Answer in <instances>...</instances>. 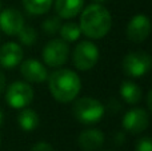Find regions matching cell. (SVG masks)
Here are the masks:
<instances>
[{
	"mask_svg": "<svg viewBox=\"0 0 152 151\" xmlns=\"http://www.w3.org/2000/svg\"><path fill=\"white\" fill-rule=\"evenodd\" d=\"M80 31L91 39H102L110 32L112 27V18L110 11L99 3L91 4L81 12Z\"/></svg>",
	"mask_w": 152,
	"mask_h": 151,
	"instance_id": "1",
	"label": "cell"
},
{
	"mask_svg": "<svg viewBox=\"0 0 152 151\" xmlns=\"http://www.w3.org/2000/svg\"><path fill=\"white\" fill-rule=\"evenodd\" d=\"M81 82L72 70H58L50 76V91L58 102H72L80 92Z\"/></svg>",
	"mask_w": 152,
	"mask_h": 151,
	"instance_id": "2",
	"label": "cell"
},
{
	"mask_svg": "<svg viewBox=\"0 0 152 151\" xmlns=\"http://www.w3.org/2000/svg\"><path fill=\"white\" fill-rule=\"evenodd\" d=\"M105 108L97 99L86 96L80 98L74 106V115L80 123L91 125L96 123L104 117Z\"/></svg>",
	"mask_w": 152,
	"mask_h": 151,
	"instance_id": "3",
	"label": "cell"
},
{
	"mask_svg": "<svg viewBox=\"0 0 152 151\" xmlns=\"http://www.w3.org/2000/svg\"><path fill=\"white\" fill-rule=\"evenodd\" d=\"M152 66L151 56L145 51H134L123 59V71L131 78H142Z\"/></svg>",
	"mask_w": 152,
	"mask_h": 151,
	"instance_id": "4",
	"label": "cell"
},
{
	"mask_svg": "<svg viewBox=\"0 0 152 151\" xmlns=\"http://www.w3.org/2000/svg\"><path fill=\"white\" fill-rule=\"evenodd\" d=\"M99 48L92 42H80L74 50V64L80 71H88L96 66L99 60Z\"/></svg>",
	"mask_w": 152,
	"mask_h": 151,
	"instance_id": "5",
	"label": "cell"
},
{
	"mask_svg": "<svg viewBox=\"0 0 152 151\" xmlns=\"http://www.w3.org/2000/svg\"><path fill=\"white\" fill-rule=\"evenodd\" d=\"M69 47L63 39H52L43 48V60L50 67H60L68 59Z\"/></svg>",
	"mask_w": 152,
	"mask_h": 151,
	"instance_id": "6",
	"label": "cell"
},
{
	"mask_svg": "<svg viewBox=\"0 0 152 151\" xmlns=\"http://www.w3.org/2000/svg\"><path fill=\"white\" fill-rule=\"evenodd\" d=\"M5 99L12 108H24L34 100V90L28 83L15 82L8 87Z\"/></svg>",
	"mask_w": 152,
	"mask_h": 151,
	"instance_id": "7",
	"label": "cell"
},
{
	"mask_svg": "<svg viewBox=\"0 0 152 151\" xmlns=\"http://www.w3.org/2000/svg\"><path fill=\"white\" fill-rule=\"evenodd\" d=\"M150 125V115L143 108L129 110L123 118V127L131 134H140L147 130Z\"/></svg>",
	"mask_w": 152,
	"mask_h": 151,
	"instance_id": "8",
	"label": "cell"
},
{
	"mask_svg": "<svg viewBox=\"0 0 152 151\" xmlns=\"http://www.w3.org/2000/svg\"><path fill=\"white\" fill-rule=\"evenodd\" d=\"M127 37L134 43H142L150 36L151 23L145 15H136L127 26Z\"/></svg>",
	"mask_w": 152,
	"mask_h": 151,
	"instance_id": "9",
	"label": "cell"
},
{
	"mask_svg": "<svg viewBox=\"0 0 152 151\" xmlns=\"http://www.w3.org/2000/svg\"><path fill=\"white\" fill-rule=\"evenodd\" d=\"M24 19L20 11L15 8H7L4 11H0V29L8 36L18 35V32L23 28Z\"/></svg>",
	"mask_w": 152,
	"mask_h": 151,
	"instance_id": "10",
	"label": "cell"
},
{
	"mask_svg": "<svg viewBox=\"0 0 152 151\" xmlns=\"http://www.w3.org/2000/svg\"><path fill=\"white\" fill-rule=\"evenodd\" d=\"M20 72L24 76V79L32 83H42L48 78V72L45 67L35 59L24 60L20 66Z\"/></svg>",
	"mask_w": 152,
	"mask_h": 151,
	"instance_id": "11",
	"label": "cell"
},
{
	"mask_svg": "<svg viewBox=\"0 0 152 151\" xmlns=\"http://www.w3.org/2000/svg\"><path fill=\"white\" fill-rule=\"evenodd\" d=\"M23 60V50L16 43H5L0 47V66L4 68H13Z\"/></svg>",
	"mask_w": 152,
	"mask_h": 151,
	"instance_id": "12",
	"label": "cell"
},
{
	"mask_svg": "<svg viewBox=\"0 0 152 151\" xmlns=\"http://www.w3.org/2000/svg\"><path fill=\"white\" fill-rule=\"evenodd\" d=\"M104 143V134L97 128L86 130L79 135L77 144L83 151H96Z\"/></svg>",
	"mask_w": 152,
	"mask_h": 151,
	"instance_id": "13",
	"label": "cell"
},
{
	"mask_svg": "<svg viewBox=\"0 0 152 151\" xmlns=\"http://www.w3.org/2000/svg\"><path fill=\"white\" fill-rule=\"evenodd\" d=\"M84 0H56L55 11L61 19H72L81 12Z\"/></svg>",
	"mask_w": 152,
	"mask_h": 151,
	"instance_id": "14",
	"label": "cell"
},
{
	"mask_svg": "<svg viewBox=\"0 0 152 151\" xmlns=\"http://www.w3.org/2000/svg\"><path fill=\"white\" fill-rule=\"evenodd\" d=\"M120 95L123 96V99L129 104H136L142 100V90L140 87L134 82H123L120 87Z\"/></svg>",
	"mask_w": 152,
	"mask_h": 151,
	"instance_id": "15",
	"label": "cell"
},
{
	"mask_svg": "<svg viewBox=\"0 0 152 151\" xmlns=\"http://www.w3.org/2000/svg\"><path fill=\"white\" fill-rule=\"evenodd\" d=\"M18 122L23 131H34L39 125V115L34 110L24 107L19 114Z\"/></svg>",
	"mask_w": 152,
	"mask_h": 151,
	"instance_id": "16",
	"label": "cell"
},
{
	"mask_svg": "<svg viewBox=\"0 0 152 151\" xmlns=\"http://www.w3.org/2000/svg\"><path fill=\"white\" fill-rule=\"evenodd\" d=\"M53 0H23V5L32 15H43L48 12Z\"/></svg>",
	"mask_w": 152,
	"mask_h": 151,
	"instance_id": "17",
	"label": "cell"
},
{
	"mask_svg": "<svg viewBox=\"0 0 152 151\" xmlns=\"http://www.w3.org/2000/svg\"><path fill=\"white\" fill-rule=\"evenodd\" d=\"M59 32H60V36L64 42H76L81 35L80 27L76 23H72V21L63 24L59 29Z\"/></svg>",
	"mask_w": 152,
	"mask_h": 151,
	"instance_id": "18",
	"label": "cell"
},
{
	"mask_svg": "<svg viewBox=\"0 0 152 151\" xmlns=\"http://www.w3.org/2000/svg\"><path fill=\"white\" fill-rule=\"evenodd\" d=\"M18 36H19V40L24 45H32L37 39L36 31L32 27H28V26H23V28L18 32Z\"/></svg>",
	"mask_w": 152,
	"mask_h": 151,
	"instance_id": "19",
	"label": "cell"
},
{
	"mask_svg": "<svg viewBox=\"0 0 152 151\" xmlns=\"http://www.w3.org/2000/svg\"><path fill=\"white\" fill-rule=\"evenodd\" d=\"M60 27H61L60 18L53 16V18H48V19H45V20L43 21L42 28H43V31H44L47 35L52 36V35L58 34L59 29H60Z\"/></svg>",
	"mask_w": 152,
	"mask_h": 151,
	"instance_id": "20",
	"label": "cell"
},
{
	"mask_svg": "<svg viewBox=\"0 0 152 151\" xmlns=\"http://www.w3.org/2000/svg\"><path fill=\"white\" fill-rule=\"evenodd\" d=\"M135 151H152V141L150 136H144V138L140 139L137 142Z\"/></svg>",
	"mask_w": 152,
	"mask_h": 151,
	"instance_id": "21",
	"label": "cell"
},
{
	"mask_svg": "<svg viewBox=\"0 0 152 151\" xmlns=\"http://www.w3.org/2000/svg\"><path fill=\"white\" fill-rule=\"evenodd\" d=\"M31 151H55V149L47 142H39V143H36L32 147Z\"/></svg>",
	"mask_w": 152,
	"mask_h": 151,
	"instance_id": "22",
	"label": "cell"
},
{
	"mask_svg": "<svg viewBox=\"0 0 152 151\" xmlns=\"http://www.w3.org/2000/svg\"><path fill=\"white\" fill-rule=\"evenodd\" d=\"M4 87H5V79H4V75H3V72L0 71V92L4 90Z\"/></svg>",
	"mask_w": 152,
	"mask_h": 151,
	"instance_id": "23",
	"label": "cell"
},
{
	"mask_svg": "<svg viewBox=\"0 0 152 151\" xmlns=\"http://www.w3.org/2000/svg\"><path fill=\"white\" fill-rule=\"evenodd\" d=\"M147 106L148 108L152 110V91H150L148 92V96H147Z\"/></svg>",
	"mask_w": 152,
	"mask_h": 151,
	"instance_id": "24",
	"label": "cell"
},
{
	"mask_svg": "<svg viewBox=\"0 0 152 151\" xmlns=\"http://www.w3.org/2000/svg\"><path fill=\"white\" fill-rule=\"evenodd\" d=\"M3 120H4V115H3V111L0 110V126L3 125Z\"/></svg>",
	"mask_w": 152,
	"mask_h": 151,
	"instance_id": "25",
	"label": "cell"
},
{
	"mask_svg": "<svg viewBox=\"0 0 152 151\" xmlns=\"http://www.w3.org/2000/svg\"><path fill=\"white\" fill-rule=\"evenodd\" d=\"M94 1H96V3H100V1H104V0H94Z\"/></svg>",
	"mask_w": 152,
	"mask_h": 151,
	"instance_id": "26",
	"label": "cell"
},
{
	"mask_svg": "<svg viewBox=\"0 0 152 151\" xmlns=\"http://www.w3.org/2000/svg\"><path fill=\"white\" fill-rule=\"evenodd\" d=\"M0 8H1V3H0Z\"/></svg>",
	"mask_w": 152,
	"mask_h": 151,
	"instance_id": "27",
	"label": "cell"
},
{
	"mask_svg": "<svg viewBox=\"0 0 152 151\" xmlns=\"http://www.w3.org/2000/svg\"><path fill=\"white\" fill-rule=\"evenodd\" d=\"M0 143H1V139H0Z\"/></svg>",
	"mask_w": 152,
	"mask_h": 151,
	"instance_id": "28",
	"label": "cell"
}]
</instances>
